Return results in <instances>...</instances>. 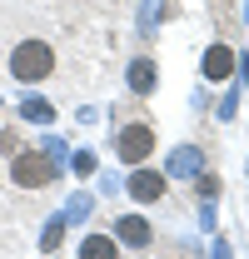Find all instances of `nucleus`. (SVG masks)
<instances>
[{"label":"nucleus","instance_id":"nucleus-1","mask_svg":"<svg viewBox=\"0 0 249 259\" xmlns=\"http://www.w3.org/2000/svg\"><path fill=\"white\" fill-rule=\"evenodd\" d=\"M50 70H55V50H50L45 40H20V45L10 50V75L25 80V85H30V80H45Z\"/></svg>","mask_w":249,"mask_h":259},{"label":"nucleus","instance_id":"nucleus-2","mask_svg":"<svg viewBox=\"0 0 249 259\" xmlns=\"http://www.w3.org/2000/svg\"><path fill=\"white\" fill-rule=\"evenodd\" d=\"M55 175H60V169L50 164V155H35V150H20L15 164H10V180H15L20 190H45Z\"/></svg>","mask_w":249,"mask_h":259},{"label":"nucleus","instance_id":"nucleus-3","mask_svg":"<svg viewBox=\"0 0 249 259\" xmlns=\"http://www.w3.org/2000/svg\"><path fill=\"white\" fill-rule=\"evenodd\" d=\"M150 150H155V130L150 125H130V130H120V140H115V155H120L124 164H140Z\"/></svg>","mask_w":249,"mask_h":259},{"label":"nucleus","instance_id":"nucleus-4","mask_svg":"<svg viewBox=\"0 0 249 259\" xmlns=\"http://www.w3.org/2000/svg\"><path fill=\"white\" fill-rule=\"evenodd\" d=\"M130 194H135L140 204H150V199H159V194H164V180H159V175H150V169H140V175L130 180Z\"/></svg>","mask_w":249,"mask_h":259},{"label":"nucleus","instance_id":"nucleus-5","mask_svg":"<svg viewBox=\"0 0 249 259\" xmlns=\"http://www.w3.org/2000/svg\"><path fill=\"white\" fill-rule=\"evenodd\" d=\"M115 239H105V234H90L85 244H80V259H115Z\"/></svg>","mask_w":249,"mask_h":259},{"label":"nucleus","instance_id":"nucleus-6","mask_svg":"<svg viewBox=\"0 0 249 259\" xmlns=\"http://www.w3.org/2000/svg\"><path fill=\"white\" fill-rule=\"evenodd\" d=\"M229 65H234V55H229L224 45H215V50H210V60H204V75H210V80H224V75H229Z\"/></svg>","mask_w":249,"mask_h":259},{"label":"nucleus","instance_id":"nucleus-7","mask_svg":"<svg viewBox=\"0 0 249 259\" xmlns=\"http://www.w3.org/2000/svg\"><path fill=\"white\" fill-rule=\"evenodd\" d=\"M130 85H135V95H150V85H155V65L140 60L135 70H130Z\"/></svg>","mask_w":249,"mask_h":259},{"label":"nucleus","instance_id":"nucleus-8","mask_svg":"<svg viewBox=\"0 0 249 259\" xmlns=\"http://www.w3.org/2000/svg\"><path fill=\"white\" fill-rule=\"evenodd\" d=\"M120 234H124V239H135V244H145V239H150V229L140 225V220H124V225H120Z\"/></svg>","mask_w":249,"mask_h":259}]
</instances>
